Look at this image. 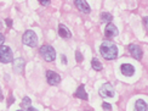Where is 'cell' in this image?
Masks as SVG:
<instances>
[{
  "label": "cell",
  "instance_id": "1",
  "mask_svg": "<svg viewBox=\"0 0 148 111\" xmlns=\"http://www.w3.org/2000/svg\"><path fill=\"white\" fill-rule=\"evenodd\" d=\"M100 50H101L102 56L106 60H114V59H116V56H118V48H116V45L110 40L103 42L101 44Z\"/></svg>",
  "mask_w": 148,
  "mask_h": 111
},
{
  "label": "cell",
  "instance_id": "2",
  "mask_svg": "<svg viewBox=\"0 0 148 111\" xmlns=\"http://www.w3.org/2000/svg\"><path fill=\"white\" fill-rule=\"evenodd\" d=\"M22 40H23L24 44L30 46V48H34V46H36V44H38V37H36L34 31H30V29L24 32Z\"/></svg>",
  "mask_w": 148,
  "mask_h": 111
},
{
  "label": "cell",
  "instance_id": "3",
  "mask_svg": "<svg viewBox=\"0 0 148 111\" xmlns=\"http://www.w3.org/2000/svg\"><path fill=\"white\" fill-rule=\"evenodd\" d=\"M40 55L44 58L45 61L51 62L56 58V51H55V49L51 45H42L40 48Z\"/></svg>",
  "mask_w": 148,
  "mask_h": 111
},
{
  "label": "cell",
  "instance_id": "4",
  "mask_svg": "<svg viewBox=\"0 0 148 111\" xmlns=\"http://www.w3.org/2000/svg\"><path fill=\"white\" fill-rule=\"evenodd\" d=\"M14 60V55L9 46L6 45H1L0 46V62L3 64H9Z\"/></svg>",
  "mask_w": 148,
  "mask_h": 111
},
{
  "label": "cell",
  "instance_id": "5",
  "mask_svg": "<svg viewBox=\"0 0 148 111\" xmlns=\"http://www.w3.org/2000/svg\"><path fill=\"white\" fill-rule=\"evenodd\" d=\"M98 93H100V95L102 98H104V99L112 98V96H114V88L110 83H104L100 88V92H98Z\"/></svg>",
  "mask_w": 148,
  "mask_h": 111
},
{
  "label": "cell",
  "instance_id": "6",
  "mask_svg": "<svg viewBox=\"0 0 148 111\" xmlns=\"http://www.w3.org/2000/svg\"><path fill=\"white\" fill-rule=\"evenodd\" d=\"M46 79H47V83L51 84V85H57L61 82V76L58 73L53 72V71H47L46 72Z\"/></svg>",
  "mask_w": 148,
  "mask_h": 111
},
{
  "label": "cell",
  "instance_id": "7",
  "mask_svg": "<svg viewBox=\"0 0 148 111\" xmlns=\"http://www.w3.org/2000/svg\"><path fill=\"white\" fill-rule=\"evenodd\" d=\"M129 51H130V54L136 60H141V59H142V49H141L138 45H136V44L129 45Z\"/></svg>",
  "mask_w": 148,
  "mask_h": 111
},
{
  "label": "cell",
  "instance_id": "8",
  "mask_svg": "<svg viewBox=\"0 0 148 111\" xmlns=\"http://www.w3.org/2000/svg\"><path fill=\"white\" fill-rule=\"evenodd\" d=\"M104 34H106L107 38H113V37H115L116 34H118V28H116L114 24L110 22L108 23L106 26V31H104Z\"/></svg>",
  "mask_w": 148,
  "mask_h": 111
},
{
  "label": "cell",
  "instance_id": "9",
  "mask_svg": "<svg viewBox=\"0 0 148 111\" xmlns=\"http://www.w3.org/2000/svg\"><path fill=\"white\" fill-rule=\"evenodd\" d=\"M120 71H121V73L124 76L130 77L135 73V67L132 65H130V64H123L120 66Z\"/></svg>",
  "mask_w": 148,
  "mask_h": 111
},
{
  "label": "cell",
  "instance_id": "10",
  "mask_svg": "<svg viewBox=\"0 0 148 111\" xmlns=\"http://www.w3.org/2000/svg\"><path fill=\"white\" fill-rule=\"evenodd\" d=\"M74 4H75L77 8L80 11H83L84 14H89V12H90V6H89V4L86 1H84V0H75Z\"/></svg>",
  "mask_w": 148,
  "mask_h": 111
},
{
  "label": "cell",
  "instance_id": "11",
  "mask_svg": "<svg viewBox=\"0 0 148 111\" xmlns=\"http://www.w3.org/2000/svg\"><path fill=\"white\" fill-rule=\"evenodd\" d=\"M58 34H60V37H62V38H71V35H72L71 31L62 23L58 26Z\"/></svg>",
  "mask_w": 148,
  "mask_h": 111
},
{
  "label": "cell",
  "instance_id": "12",
  "mask_svg": "<svg viewBox=\"0 0 148 111\" xmlns=\"http://www.w3.org/2000/svg\"><path fill=\"white\" fill-rule=\"evenodd\" d=\"M75 95L77 98H79V99H83V100H88V94H86V92H85V85L82 84V85H79L77 92H75Z\"/></svg>",
  "mask_w": 148,
  "mask_h": 111
},
{
  "label": "cell",
  "instance_id": "13",
  "mask_svg": "<svg viewBox=\"0 0 148 111\" xmlns=\"http://www.w3.org/2000/svg\"><path fill=\"white\" fill-rule=\"evenodd\" d=\"M23 66H24V61L22 59H17V60L14 61V70L17 73H20L23 70Z\"/></svg>",
  "mask_w": 148,
  "mask_h": 111
},
{
  "label": "cell",
  "instance_id": "14",
  "mask_svg": "<svg viewBox=\"0 0 148 111\" xmlns=\"http://www.w3.org/2000/svg\"><path fill=\"white\" fill-rule=\"evenodd\" d=\"M135 109H136V111H147L146 101L142 99H138L136 103H135Z\"/></svg>",
  "mask_w": 148,
  "mask_h": 111
},
{
  "label": "cell",
  "instance_id": "15",
  "mask_svg": "<svg viewBox=\"0 0 148 111\" xmlns=\"http://www.w3.org/2000/svg\"><path fill=\"white\" fill-rule=\"evenodd\" d=\"M100 18H101L102 22H109V23H110V21L113 20V16L110 15V14H108V12H102L101 16H100Z\"/></svg>",
  "mask_w": 148,
  "mask_h": 111
},
{
  "label": "cell",
  "instance_id": "16",
  "mask_svg": "<svg viewBox=\"0 0 148 111\" xmlns=\"http://www.w3.org/2000/svg\"><path fill=\"white\" fill-rule=\"evenodd\" d=\"M91 66H92V69L94 70H96V71H101L102 70V64L98 61L97 59H92V61H91Z\"/></svg>",
  "mask_w": 148,
  "mask_h": 111
},
{
  "label": "cell",
  "instance_id": "17",
  "mask_svg": "<svg viewBox=\"0 0 148 111\" xmlns=\"http://www.w3.org/2000/svg\"><path fill=\"white\" fill-rule=\"evenodd\" d=\"M29 104H30V99L28 96H26L24 99L22 100V103H21V106L24 109V108H29Z\"/></svg>",
  "mask_w": 148,
  "mask_h": 111
},
{
  "label": "cell",
  "instance_id": "18",
  "mask_svg": "<svg viewBox=\"0 0 148 111\" xmlns=\"http://www.w3.org/2000/svg\"><path fill=\"white\" fill-rule=\"evenodd\" d=\"M102 108H103L104 110H112V105H110V104H108V103H103V104H102Z\"/></svg>",
  "mask_w": 148,
  "mask_h": 111
},
{
  "label": "cell",
  "instance_id": "19",
  "mask_svg": "<svg viewBox=\"0 0 148 111\" xmlns=\"http://www.w3.org/2000/svg\"><path fill=\"white\" fill-rule=\"evenodd\" d=\"M40 4L41 5H50V0H40Z\"/></svg>",
  "mask_w": 148,
  "mask_h": 111
},
{
  "label": "cell",
  "instance_id": "20",
  "mask_svg": "<svg viewBox=\"0 0 148 111\" xmlns=\"http://www.w3.org/2000/svg\"><path fill=\"white\" fill-rule=\"evenodd\" d=\"M77 59H78V61H83V56L80 55L79 51H77Z\"/></svg>",
  "mask_w": 148,
  "mask_h": 111
},
{
  "label": "cell",
  "instance_id": "21",
  "mask_svg": "<svg viewBox=\"0 0 148 111\" xmlns=\"http://www.w3.org/2000/svg\"><path fill=\"white\" fill-rule=\"evenodd\" d=\"M4 40H5V38H4V35L0 33V46L3 45V43H4Z\"/></svg>",
  "mask_w": 148,
  "mask_h": 111
},
{
  "label": "cell",
  "instance_id": "22",
  "mask_svg": "<svg viewBox=\"0 0 148 111\" xmlns=\"http://www.w3.org/2000/svg\"><path fill=\"white\" fill-rule=\"evenodd\" d=\"M6 24H8L9 27H11V24H12V22H11V20L10 18H8V20H6Z\"/></svg>",
  "mask_w": 148,
  "mask_h": 111
},
{
  "label": "cell",
  "instance_id": "23",
  "mask_svg": "<svg viewBox=\"0 0 148 111\" xmlns=\"http://www.w3.org/2000/svg\"><path fill=\"white\" fill-rule=\"evenodd\" d=\"M61 59L63 60V64H67V60H66V56H64V55H62V56H61Z\"/></svg>",
  "mask_w": 148,
  "mask_h": 111
},
{
  "label": "cell",
  "instance_id": "24",
  "mask_svg": "<svg viewBox=\"0 0 148 111\" xmlns=\"http://www.w3.org/2000/svg\"><path fill=\"white\" fill-rule=\"evenodd\" d=\"M27 111H38L36 109H34V108H28V110Z\"/></svg>",
  "mask_w": 148,
  "mask_h": 111
},
{
  "label": "cell",
  "instance_id": "25",
  "mask_svg": "<svg viewBox=\"0 0 148 111\" xmlns=\"http://www.w3.org/2000/svg\"><path fill=\"white\" fill-rule=\"evenodd\" d=\"M4 99V96H3V94H1V89H0V101H1Z\"/></svg>",
  "mask_w": 148,
  "mask_h": 111
},
{
  "label": "cell",
  "instance_id": "26",
  "mask_svg": "<svg viewBox=\"0 0 148 111\" xmlns=\"http://www.w3.org/2000/svg\"><path fill=\"white\" fill-rule=\"evenodd\" d=\"M18 111H23V110H18Z\"/></svg>",
  "mask_w": 148,
  "mask_h": 111
}]
</instances>
